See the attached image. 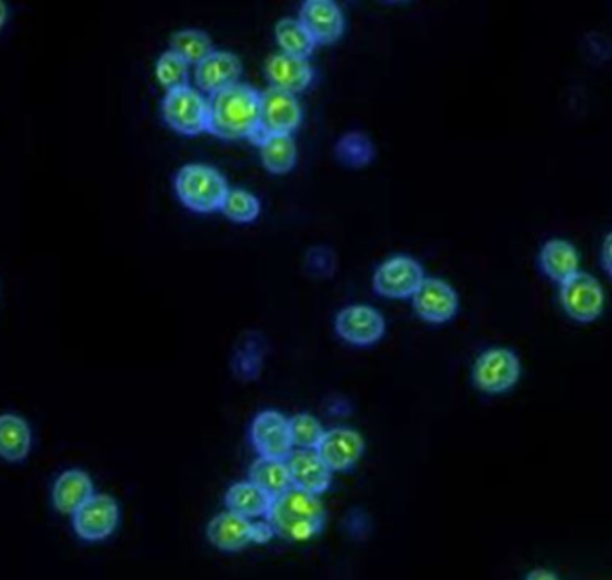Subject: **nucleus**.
Instances as JSON below:
<instances>
[{
  "instance_id": "ddd939ff",
  "label": "nucleus",
  "mask_w": 612,
  "mask_h": 580,
  "mask_svg": "<svg viewBox=\"0 0 612 580\" xmlns=\"http://www.w3.org/2000/svg\"><path fill=\"white\" fill-rule=\"evenodd\" d=\"M314 451L324 460L331 472H345L361 460L365 440L350 428H333L324 433Z\"/></svg>"
},
{
  "instance_id": "4be33fe9",
  "label": "nucleus",
  "mask_w": 612,
  "mask_h": 580,
  "mask_svg": "<svg viewBox=\"0 0 612 580\" xmlns=\"http://www.w3.org/2000/svg\"><path fill=\"white\" fill-rule=\"evenodd\" d=\"M226 511L234 512L237 516L246 517L251 522L265 520L270 511L271 498L254 486L251 480L237 482L229 487L225 494Z\"/></svg>"
},
{
  "instance_id": "20e7f679",
  "label": "nucleus",
  "mask_w": 612,
  "mask_h": 580,
  "mask_svg": "<svg viewBox=\"0 0 612 580\" xmlns=\"http://www.w3.org/2000/svg\"><path fill=\"white\" fill-rule=\"evenodd\" d=\"M163 118L173 132L197 137L209 130V101L192 87L171 90L163 99Z\"/></svg>"
},
{
  "instance_id": "473e14b6",
  "label": "nucleus",
  "mask_w": 612,
  "mask_h": 580,
  "mask_svg": "<svg viewBox=\"0 0 612 580\" xmlns=\"http://www.w3.org/2000/svg\"><path fill=\"white\" fill-rule=\"evenodd\" d=\"M602 265H603V270L608 271L609 276H611V274H612V268H611V234H609V236L605 237V243H603Z\"/></svg>"
},
{
  "instance_id": "f257e3e1",
  "label": "nucleus",
  "mask_w": 612,
  "mask_h": 580,
  "mask_svg": "<svg viewBox=\"0 0 612 580\" xmlns=\"http://www.w3.org/2000/svg\"><path fill=\"white\" fill-rule=\"evenodd\" d=\"M265 520L275 537L288 543L311 542L324 531L325 506L320 497L291 487L271 500Z\"/></svg>"
},
{
  "instance_id": "bb28decb",
  "label": "nucleus",
  "mask_w": 612,
  "mask_h": 580,
  "mask_svg": "<svg viewBox=\"0 0 612 580\" xmlns=\"http://www.w3.org/2000/svg\"><path fill=\"white\" fill-rule=\"evenodd\" d=\"M169 51L180 56L189 65H198L205 56L211 55L212 40L205 31L181 30L173 33Z\"/></svg>"
},
{
  "instance_id": "b1692460",
  "label": "nucleus",
  "mask_w": 612,
  "mask_h": 580,
  "mask_svg": "<svg viewBox=\"0 0 612 580\" xmlns=\"http://www.w3.org/2000/svg\"><path fill=\"white\" fill-rule=\"evenodd\" d=\"M260 160L266 171L286 175L297 164V144L291 135H274L259 144Z\"/></svg>"
},
{
  "instance_id": "72a5a7b5",
  "label": "nucleus",
  "mask_w": 612,
  "mask_h": 580,
  "mask_svg": "<svg viewBox=\"0 0 612 580\" xmlns=\"http://www.w3.org/2000/svg\"><path fill=\"white\" fill-rule=\"evenodd\" d=\"M526 580H558L554 571L544 570V568H535L526 576Z\"/></svg>"
},
{
  "instance_id": "4468645a",
  "label": "nucleus",
  "mask_w": 612,
  "mask_h": 580,
  "mask_svg": "<svg viewBox=\"0 0 612 580\" xmlns=\"http://www.w3.org/2000/svg\"><path fill=\"white\" fill-rule=\"evenodd\" d=\"M300 24L304 25L314 45L334 44L342 38L345 20L333 0H305L300 8Z\"/></svg>"
},
{
  "instance_id": "f03ea898",
  "label": "nucleus",
  "mask_w": 612,
  "mask_h": 580,
  "mask_svg": "<svg viewBox=\"0 0 612 580\" xmlns=\"http://www.w3.org/2000/svg\"><path fill=\"white\" fill-rule=\"evenodd\" d=\"M209 130L223 141L254 137L259 121V92L248 85H232L209 96Z\"/></svg>"
},
{
  "instance_id": "39448f33",
  "label": "nucleus",
  "mask_w": 612,
  "mask_h": 580,
  "mask_svg": "<svg viewBox=\"0 0 612 580\" xmlns=\"http://www.w3.org/2000/svg\"><path fill=\"white\" fill-rule=\"evenodd\" d=\"M302 121V109L294 96L282 90L268 89L259 94V121L251 143L259 146L274 135H291Z\"/></svg>"
},
{
  "instance_id": "0eeeda50",
  "label": "nucleus",
  "mask_w": 612,
  "mask_h": 580,
  "mask_svg": "<svg viewBox=\"0 0 612 580\" xmlns=\"http://www.w3.org/2000/svg\"><path fill=\"white\" fill-rule=\"evenodd\" d=\"M426 277L421 263L413 257H390L374 274V290L390 300L412 299Z\"/></svg>"
},
{
  "instance_id": "6ab92c4d",
  "label": "nucleus",
  "mask_w": 612,
  "mask_h": 580,
  "mask_svg": "<svg viewBox=\"0 0 612 580\" xmlns=\"http://www.w3.org/2000/svg\"><path fill=\"white\" fill-rule=\"evenodd\" d=\"M93 494L92 478L84 469H67L56 478L53 487V505L56 511L73 516Z\"/></svg>"
},
{
  "instance_id": "9d476101",
  "label": "nucleus",
  "mask_w": 612,
  "mask_h": 580,
  "mask_svg": "<svg viewBox=\"0 0 612 580\" xmlns=\"http://www.w3.org/2000/svg\"><path fill=\"white\" fill-rule=\"evenodd\" d=\"M334 330L340 338L356 347H368L378 344L385 336L387 322L378 310L370 305H347L340 311L334 322Z\"/></svg>"
},
{
  "instance_id": "393cba45",
  "label": "nucleus",
  "mask_w": 612,
  "mask_h": 580,
  "mask_svg": "<svg viewBox=\"0 0 612 580\" xmlns=\"http://www.w3.org/2000/svg\"><path fill=\"white\" fill-rule=\"evenodd\" d=\"M334 155L345 168L361 169L372 163L376 157V148L365 133L350 132L345 133L336 143Z\"/></svg>"
},
{
  "instance_id": "dca6fc26",
  "label": "nucleus",
  "mask_w": 612,
  "mask_h": 580,
  "mask_svg": "<svg viewBox=\"0 0 612 580\" xmlns=\"http://www.w3.org/2000/svg\"><path fill=\"white\" fill-rule=\"evenodd\" d=\"M243 65L241 59L229 51H212L211 55L201 59L194 69L198 90L212 96L232 85L240 83Z\"/></svg>"
},
{
  "instance_id": "7ed1b4c3",
  "label": "nucleus",
  "mask_w": 612,
  "mask_h": 580,
  "mask_svg": "<svg viewBox=\"0 0 612 580\" xmlns=\"http://www.w3.org/2000/svg\"><path fill=\"white\" fill-rule=\"evenodd\" d=\"M178 200L198 214L220 211L229 186L216 168L205 164H187L175 177Z\"/></svg>"
},
{
  "instance_id": "f704fd0d",
  "label": "nucleus",
  "mask_w": 612,
  "mask_h": 580,
  "mask_svg": "<svg viewBox=\"0 0 612 580\" xmlns=\"http://www.w3.org/2000/svg\"><path fill=\"white\" fill-rule=\"evenodd\" d=\"M8 16H10V11H8V5L5 2H0V30L4 27L5 22H8Z\"/></svg>"
},
{
  "instance_id": "423d86ee",
  "label": "nucleus",
  "mask_w": 612,
  "mask_h": 580,
  "mask_svg": "<svg viewBox=\"0 0 612 580\" xmlns=\"http://www.w3.org/2000/svg\"><path fill=\"white\" fill-rule=\"evenodd\" d=\"M521 361L514 350L494 347L478 356L472 367L476 389L486 393H503L520 381Z\"/></svg>"
},
{
  "instance_id": "412c9836",
  "label": "nucleus",
  "mask_w": 612,
  "mask_h": 580,
  "mask_svg": "<svg viewBox=\"0 0 612 580\" xmlns=\"http://www.w3.org/2000/svg\"><path fill=\"white\" fill-rule=\"evenodd\" d=\"M539 265L544 276L563 285L578 274L580 257L577 248L566 239H549L541 248Z\"/></svg>"
},
{
  "instance_id": "9b49d317",
  "label": "nucleus",
  "mask_w": 612,
  "mask_h": 580,
  "mask_svg": "<svg viewBox=\"0 0 612 580\" xmlns=\"http://www.w3.org/2000/svg\"><path fill=\"white\" fill-rule=\"evenodd\" d=\"M251 440L260 458L286 460L293 451L289 421L277 410H265L254 419L251 426Z\"/></svg>"
},
{
  "instance_id": "6e6552de",
  "label": "nucleus",
  "mask_w": 612,
  "mask_h": 580,
  "mask_svg": "<svg viewBox=\"0 0 612 580\" xmlns=\"http://www.w3.org/2000/svg\"><path fill=\"white\" fill-rule=\"evenodd\" d=\"M560 304L566 315L580 324L594 322L602 315L605 297L602 286L589 274L578 271L571 279L560 285Z\"/></svg>"
},
{
  "instance_id": "c756f323",
  "label": "nucleus",
  "mask_w": 612,
  "mask_h": 580,
  "mask_svg": "<svg viewBox=\"0 0 612 580\" xmlns=\"http://www.w3.org/2000/svg\"><path fill=\"white\" fill-rule=\"evenodd\" d=\"M288 421L293 448L316 449L325 433L324 426H322L319 419L309 415V413H299V415H293Z\"/></svg>"
},
{
  "instance_id": "a211bd4d",
  "label": "nucleus",
  "mask_w": 612,
  "mask_h": 580,
  "mask_svg": "<svg viewBox=\"0 0 612 580\" xmlns=\"http://www.w3.org/2000/svg\"><path fill=\"white\" fill-rule=\"evenodd\" d=\"M266 76L271 89L282 90L294 96L308 89L313 81V67L308 59L288 55H274L266 62Z\"/></svg>"
},
{
  "instance_id": "2f4dec72",
  "label": "nucleus",
  "mask_w": 612,
  "mask_h": 580,
  "mask_svg": "<svg viewBox=\"0 0 612 580\" xmlns=\"http://www.w3.org/2000/svg\"><path fill=\"white\" fill-rule=\"evenodd\" d=\"M234 369L240 378L252 381L259 378L263 369V350L255 344H248L235 355Z\"/></svg>"
},
{
  "instance_id": "f3484780",
  "label": "nucleus",
  "mask_w": 612,
  "mask_h": 580,
  "mask_svg": "<svg viewBox=\"0 0 612 580\" xmlns=\"http://www.w3.org/2000/svg\"><path fill=\"white\" fill-rule=\"evenodd\" d=\"M207 539L221 551H240L254 543V522L234 512H221L207 525Z\"/></svg>"
},
{
  "instance_id": "2eb2a0df",
  "label": "nucleus",
  "mask_w": 612,
  "mask_h": 580,
  "mask_svg": "<svg viewBox=\"0 0 612 580\" xmlns=\"http://www.w3.org/2000/svg\"><path fill=\"white\" fill-rule=\"evenodd\" d=\"M285 462L294 489L320 497L331 487L333 472L314 449H293Z\"/></svg>"
},
{
  "instance_id": "c85d7f7f",
  "label": "nucleus",
  "mask_w": 612,
  "mask_h": 580,
  "mask_svg": "<svg viewBox=\"0 0 612 580\" xmlns=\"http://www.w3.org/2000/svg\"><path fill=\"white\" fill-rule=\"evenodd\" d=\"M189 67L191 65L183 62L180 56L175 55L173 51H166L157 59L155 65V76L158 83L163 85L167 92L189 87Z\"/></svg>"
},
{
  "instance_id": "f8f14e48",
  "label": "nucleus",
  "mask_w": 612,
  "mask_h": 580,
  "mask_svg": "<svg viewBox=\"0 0 612 580\" xmlns=\"http://www.w3.org/2000/svg\"><path fill=\"white\" fill-rule=\"evenodd\" d=\"M413 310L427 324H446L458 311V293L442 279H424L412 297Z\"/></svg>"
},
{
  "instance_id": "7c9ffc66",
  "label": "nucleus",
  "mask_w": 612,
  "mask_h": 580,
  "mask_svg": "<svg viewBox=\"0 0 612 580\" xmlns=\"http://www.w3.org/2000/svg\"><path fill=\"white\" fill-rule=\"evenodd\" d=\"M338 259L329 246H313L309 248L304 259L305 276L313 277L316 281H327L334 276Z\"/></svg>"
},
{
  "instance_id": "aec40b11",
  "label": "nucleus",
  "mask_w": 612,
  "mask_h": 580,
  "mask_svg": "<svg viewBox=\"0 0 612 580\" xmlns=\"http://www.w3.org/2000/svg\"><path fill=\"white\" fill-rule=\"evenodd\" d=\"M33 448V433L24 417L0 413V458L10 464L24 462Z\"/></svg>"
},
{
  "instance_id": "5701e85b",
  "label": "nucleus",
  "mask_w": 612,
  "mask_h": 580,
  "mask_svg": "<svg viewBox=\"0 0 612 580\" xmlns=\"http://www.w3.org/2000/svg\"><path fill=\"white\" fill-rule=\"evenodd\" d=\"M248 480L259 487L260 491L268 494L271 500L291 489L288 466L285 460H275V458H257L251 466Z\"/></svg>"
},
{
  "instance_id": "cd10ccee",
  "label": "nucleus",
  "mask_w": 612,
  "mask_h": 580,
  "mask_svg": "<svg viewBox=\"0 0 612 580\" xmlns=\"http://www.w3.org/2000/svg\"><path fill=\"white\" fill-rule=\"evenodd\" d=\"M220 212L231 222L245 225L259 217L260 203L252 192L245 191V189H229L225 200L221 203Z\"/></svg>"
},
{
  "instance_id": "a878e982",
  "label": "nucleus",
  "mask_w": 612,
  "mask_h": 580,
  "mask_svg": "<svg viewBox=\"0 0 612 580\" xmlns=\"http://www.w3.org/2000/svg\"><path fill=\"white\" fill-rule=\"evenodd\" d=\"M275 36H277V42L282 49V55L304 59L313 55L314 42L299 20H280L279 24L275 25Z\"/></svg>"
},
{
  "instance_id": "1a4fd4ad",
  "label": "nucleus",
  "mask_w": 612,
  "mask_h": 580,
  "mask_svg": "<svg viewBox=\"0 0 612 580\" xmlns=\"http://www.w3.org/2000/svg\"><path fill=\"white\" fill-rule=\"evenodd\" d=\"M118 502L110 494H96L73 514L74 531L85 542H103L119 525Z\"/></svg>"
}]
</instances>
